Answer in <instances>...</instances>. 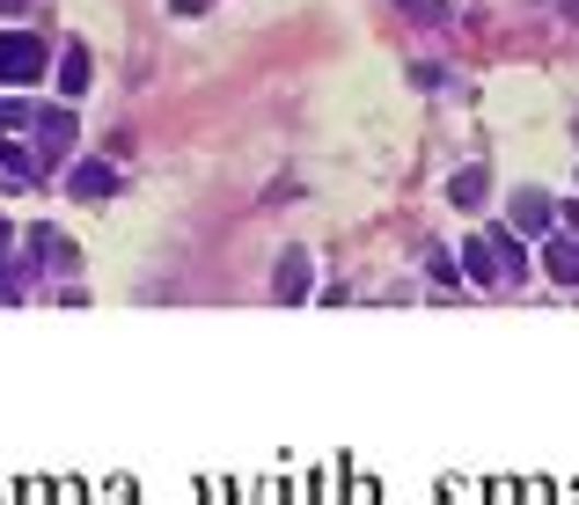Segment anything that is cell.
<instances>
[{
  "mask_svg": "<svg viewBox=\"0 0 579 505\" xmlns=\"http://www.w3.org/2000/svg\"><path fill=\"white\" fill-rule=\"evenodd\" d=\"M0 301H23V265L8 257V235H0Z\"/></svg>",
  "mask_w": 579,
  "mask_h": 505,
  "instance_id": "cell-12",
  "label": "cell"
},
{
  "mask_svg": "<svg viewBox=\"0 0 579 505\" xmlns=\"http://www.w3.org/2000/svg\"><path fill=\"white\" fill-rule=\"evenodd\" d=\"M0 235H8V227H0Z\"/></svg>",
  "mask_w": 579,
  "mask_h": 505,
  "instance_id": "cell-17",
  "label": "cell"
},
{
  "mask_svg": "<svg viewBox=\"0 0 579 505\" xmlns=\"http://www.w3.org/2000/svg\"><path fill=\"white\" fill-rule=\"evenodd\" d=\"M89 81H96V59H89V45H67V51H59V89H67V96H81Z\"/></svg>",
  "mask_w": 579,
  "mask_h": 505,
  "instance_id": "cell-7",
  "label": "cell"
},
{
  "mask_svg": "<svg viewBox=\"0 0 579 505\" xmlns=\"http://www.w3.org/2000/svg\"><path fill=\"white\" fill-rule=\"evenodd\" d=\"M23 125H37V118H30V103L0 96V132H23Z\"/></svg>",
  "mask_w": 579,
  "mask_h": 505,
  "instance_id": "cell-13",
  "label": "cell"
},
{
  "mask_svg": "<svg viewBox=\"0 0 579 505\" xmlns=\"http://www.w3.org/2000/svg\"><path fill=\"white\" fill-rule=\"evenodd\" d=\"M565 227H572V235H579V205H565Z\"/></svg>",
  "mask_w": 579,
  "mask_h": 505,
  "instance_id": "cell-16",
  "label": "cell"
},
{
  "mask_svg": "<svg viewBox=\"0 0 579 505\" xmlns=\"http://www.w3.org/2000/svg\"><path fill=\"white\" fill-rule=\"evenodd\" d=\"M51 51L45 37H30V30H0V89H30V81H45Z\"/></svg>",
  "mask_w": 579,
  "mask_h": 505,
  "instance_id": "cell-1",
  "label": "cell"
},
{
  "mask_svg": "<svg viewBox=\"0 0 579 505\" xmlns=\"http://www.w3.org/2000/svg\"><path fill=\"white\" fill-rule=\"evenodd\" d=\"M0 168L15 176V191H30V176H37V162H30L23 146H8V140H0Z\"/></svg>",
  "mask_w": 579,
  "mask_h": 505,
  "instance_id": "cell-11",
  "label": "cell"
},
{
  "mask_svg": "<svg viewBox=\"0 0 579 505\" xmlns=\"http://www.w3.org/2000/svg\"><path fill=\"white\" fill-rule=\"evenodd\" d=\"M513 227H529V235H551V198H543V191H521V198H513Z\"/></svg>",
  "mask_w": 579,
  "mask_h": 505,
  "instance_id": "cell-9",
  "label": "cell"
},
{
  "mask_svg": "<svg viewBox=\"0 0 579 505\" xmlns=\"http://www.w3.org/2000/svg\"><path fill=\"white\" fill-rule=\"evenodd\" d=\"M448 198H455L462 213H477V205H484V168H462L455 184H448Z\"/></svg>",
  "mask_w": 579,
  "mask_h": 505,
  "instance_id": "cell-10",
  "label": "cell"
},
{
  "mask_svg": "<svg viewBox=\"0 0 579 505\" xmlns=\"http://www.w3.org/2000/svg\"><path fill=\"white\" fill-rule=\"evenodd\" d=\"M462 279H477V286H499V279H507V257H499V242H491V235L462 242Z\"/></svg>",
  "mask_w": 579,
  "mask_h": 505,
  "instance_id": "cell-3",
  "label": "cell"
},
{
  "mask_svg": "<svg viewBox=\"0 0 579 505\" xmlns=\"http://www.w3.org/2000/svg\"><path fill=\"white\" fill-rule=\"evenodd\" d=\"M67 191L73 198H111V191H118V168H111V162H81Z\"/></svg>",
  "mask_w": 579,
  "mask_h": 505,
  "instance_id": "cell-8",
  "label": "cell"
},
{
  "mask_svg": "<svg viewBox=\"0 0 579 505\" xmlns=\"http://www.w3.org/2000/svg\"><path fill=\"white\" fill-rule=\"evenodd\" d=\"M176 15H206V0H170Z\"/></svg>",
  "mask_w": 579,
  "mask_h": 505,
  "instance_id": "cell-14",
  "label": "cell"
},
{
  "mask_svg": "<svg viewBox=\"0 0 579 505\" xmlns=\"http://www.w3.org/2000/svg\"><path fill=\"white\" fill-rule=\"evenodd\" d=\"M15 8H37V0H0V15H15Z\"/></svg>",
  "mask_w": 579,
  "mask_h": 505,
  "instance_id": "cell-15",
  "label": "cell"
},
{
  "mask_svg": "<svg viewBox=\"0 0 579 505\" xmlns=\"http://www.w3.org/2000/svg\"><path fill=\"white\" fill-rule=\"evenodd\" d=\"M543 265H551V279H557V286H579V235H572V227H565V235H551Z\"/></svg>",
  "mask_w": 579,
  "mask_h": 505,
  "instance_id": "cell-6",
  "label": "cell"
},
{
  "mask_svg": "<svg viewBox=\"0 0 579 505\" xmlns=\"http://www.w3.org/2000/svg\"><path fill=\"white\" fill-rule=\"evenodd\" d=\"M30 242H37V265H45V271H73V265H81V249H73L51 220H37V227H30Z\"/></svg>",
  "mask_w": 579,
  "mask_h": 505,
  "instance_id": "cell-5",
  "label": "cell"
},
{
  "mask_svg": "<svg viewBox=\"0 0 579 505\" xmlns=\"http://www.w3.org/2000/svg\"><path fill=\"white\" fill-rule=\"evenodd\" d=\"M309 286H315L309 249H287V257H279V271H271V293H279V301H309Z\"/></svg>",
  "mask_w": 579,
  "mask_h": 505,
  "instance_id": "cell-4",
  "label": "cell"
},
{
  "mask_svg": "<svg viewBox=\"0 0 579 505\" xmlns=\"http://www.w3.org/2000/svg\"><path fill=\"white\" fill-rule=\"evenodd\" d=\"M73 110H37V168H59L73 154Z\"/></svg>",
  "mask_w": 579,
  "mask_h": 505,
  "instance_id": "cell-2",
  "label": "cell"
}]
</instances>
